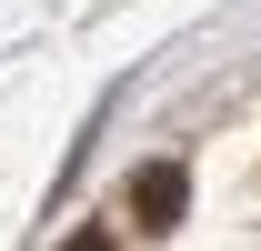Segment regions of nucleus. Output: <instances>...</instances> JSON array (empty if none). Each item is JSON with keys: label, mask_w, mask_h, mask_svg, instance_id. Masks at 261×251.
I'll return each instance as SVG.
<instances>
[{"label": "nucleus", "mask_w": 261, "mask_h": 251, "mask_svg": "<svg viewBox=\"0 0 261 251\" xmlns=\"http://www.w3.org/2000/svg\"><path fill=\"white\" fill-rule=\"evenodd\" d=\"M70 251H111V231H81V241H70Z\"/></svg>", "instance_id": "nucleus-2"}, {"label": "nucleus", "mask_w": 261, "mask_h": 251, "mask_svg": "<svg viewBox=\"0 0 261 251\" xmlns=\"http://www.w3.org/2000/svg\"><path fill=\"white\" fill-rule=\"evenodd\" d=\"M181 211H191V181H181V161H151V171H130V221H141V231H171Z\"/></svg>", "instance_id": "nucleus-1"}]
</instances>
